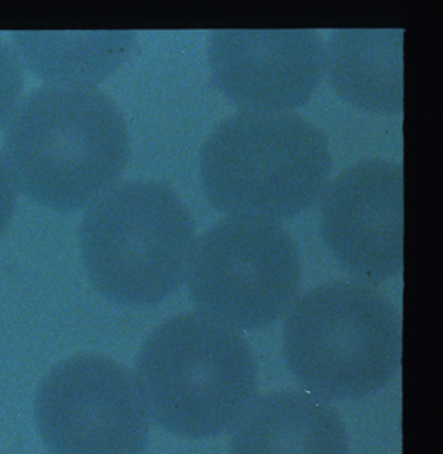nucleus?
<instances>
[{
	"instance_id": "obj_9",
	"label": "nucleus",
	"mask_w": 443,
	"mask_h": 454,
	"mask_svg": "<svg viewBox=\"0 0 443 454\" xmlns=\"http://www.w3.org/2000/svg\"><path fill=\"white\" fill-rule=\"evenodd\" d=\"M208 62L216 89L244 113L289 114L319 84L323 50L313 28L214 30Z\"/></svg>"
},
{
	"instance_id": "obj_3",
	"label": "nucleus",
	"mask_w": 443,
	"mask_h": 454,
	"mask_svg": "<svg viewBox=\"0 0 443 454\" xmlns=\"http://www.w3.org/2000/svg\"><path fill=\"white\" fill-rule=\"evenodd\" d=\"M330 170L327 136L295 114L230 115L200 152L208 202L234 218H293L321 198Z\"/></svg>"
},
{
	"instance_id": "obj_11",
	"label": "nucleus",
	"mask_w": 443,
	"mask_h": 454,
	"mask_svg": "<svg viewBox=\"0 0 443 454\" xmlns=\"http://www.w3.org/2000/svg\"><path fill=\"white\" fill-rule=\"evenodd\" d=\"M402 28H338L325 68L333 90L372 114H402Z\"/></svg>"
},
{
	"instance_id": "obj_12",
	"label": "nucleus",
	"mask_w": 443,
	"mask_h": 454,
	"mask_svg": "<svg viewBox=\"0 0 443 454\" xmlns=\"http://www.w3.org/2000/svg\"><path fill=\"white\" fill-rule=\"evenodd\" d=\"M135 32H13L16 52L38 78L62 87H90L114 73Z\"/></svg>"
},
{
	"instance_id": "obj_13",
	"label": "nucleus",
	"mask_w": 443,
	"mask_h": 454,
	"mask_svg": "<svg viewBox=\"0 0 443 454\" xmlns=\"http://www.w3.org/2000/svg\"><path fill=\"white\" fill-rule=\"evenodd\" d=\"M22 90L21 67L15 52L0 40V125L13 113Z\"/></svg>"
},
{
	"instance_id": "obj_1",
	"label": "nucleus",
	"mask_w": 443,
	"mask_h": 454,
	"mask_svg": "<svg viewBox=\"0 0 443 454\" xmlns=\"http://www.w3.org/2000/svg\"><path fill=\"white\" fill-rule=\"evenodd\" d=\"M4 150L15 186L42 206L66 212L92 204L120 177L128 131L105 93L50 85L16 109Z\"/></svg>"
},
{
	"instance_id": "obj_8",
	"label": "nucleus",
	"mask_w": 443,
	"mask_h": 454,
	"mask_svg": "<svg viewBox=\"0 0 443 454\" xmlns=\"http://www.w3.org/2000/svg\"><path fill=\"white\" fill-rule=\"evenodd\" d=\"M402 164L376 158L354 164L325 190L322 239L360 283H385L402 270Z\"/></svg>"
},
{
	"instance_id": "obj_5",
	"label": "nucleus",
	"mask_w": 443,
	"mask_h": 454,
	"mask_svg": "<svg viewBox=\"0 0 443 454\" xmlns=\"http://www.w3.org/2000/svg\"><path fill=\"white\" fill-rule=\"evenodd\" d=\"M194 223L159 182H125L93 202L81 223V255L90 283L119 305L161 303L183 284Z\"/></svg>"
},
{
	"instance_id": "obj_14",
	"label": "nucleus",
	"mask_w": 443,
	"mask_h": 454,
	"mask_svg": "<svg viewBox=\"0 0 443 454\" xmlns=\"http://www.w3.org/2000/svg\"><path fill=\"white\" fill-rule=\"evenodd\" d=\"M16 204V186L10 176L7 163L0 155V235L7 229L8 223L13 216Z\"/></svg>"
},
{
	"instance_id": "obj_4",
	"label": "nucleus",
	"mask_w": 443,
	"mask_h": 454,
	"mask_svg": "<svg viewBox=\"0 0 443 454\" xmlns=\"http://www.w3.org/2000/svg\"><path fill=\"white\" fill-rule=\"evenodd\" d=\"M283 355L293 379L315 396H372L398 374L400 314L369 284H322L303 294L287 314Z\"/></svg>"
},
{
	"instance_id": "obj_7",
	"label": "nucleus",
	"mask_w": 443,
	"mask_h": 454,
	"mask_svg": "<svg viewBox=\"0 0 443 454\" xmlns=\"http://www.w3.org/2000/svg\"><path fill=\"white\" fill-rule=\"evenodd\" d=\"M51 454H144L151 413L136 376L100 355H76L44 377L34 403Z\"/></svg>"
},
{
	"instance_id": "obj_10",
	"label": "nucleus",
	"mask_w": 443,
	"mask_h": 454,
	"mask_svg": "<svg viewBox=\"0 0 443 454\" xmlns=\"http://www.w3.org/2000/svg\"><path fill=\"white\" fill-rule=\"evenodd\" d=\"M232 429L230 454H349L341 415L307 391L254 399Z\"/></svg>"
},
{
	"instance_id": "obj_6",
	"label": "nucleus",
	"mask_w": 443,
	"mask_h": 454,
	"mask_svg": "<svg viewBox=\"0 0 443 454\" xmlns=\"http://www.w3.org/2000/svg\"><path fill=\"white\" fill-rule=\"evenodd\" d=\"M186 279L199 314L253 332L272 325L292 305L300 259L276 223L229 216L194 241Z\"/></svg>"
},
{
	"instance_id": "obj_2",
	"label": "nucleus",
	"mask_w": 443,
	"mask_h": 454,
	"mask_svg": "<svg viewBox=\"0 0 443 454\" xmlns=\"http://www.w3.org/2000/svg\"><path fill=\"white\" fill-rule=\"evenodd\" d=\"M135 376L157 425L183 439L229 431L258 393L248 342L199 312L155 328L137 354Z\"/></svg>"
}]
</instances>
